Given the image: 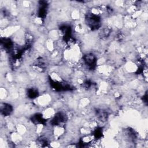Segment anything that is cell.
Returning <instances> with one entry per match:
<instances>
[{
    "label": "cell",
    "instance_id": "1",
    "mask_svg": "<svg viewBox=\"0 0 148 148\" xmlns=\"http://www.w3.org/2000/svg\"><path fill=\"white\" fill-rule=\"evenodd\" d=\"M1 112L4 113L5 116H8L11 114V113L12 112V106L7 104H4L3 106L1 105Z\"/></svg>",
    "mask_w": 148,
    "mask_h": 148
}]
</instances>
